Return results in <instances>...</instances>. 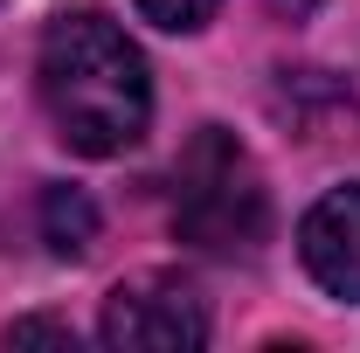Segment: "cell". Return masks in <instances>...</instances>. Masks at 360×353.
<instances>
[{"instance_id":"obj_5","label":"cell","mask_w":360,"mask_h":353,"mask_svg":"<svg viewBox=\"0 0 360 353\" xmlns=\"http://www.w3.org/2000/svg\"><path fill=\"white\" fill-rule=\"evenodd\" d=\"M42 229H49V250L56 257H84L97 243V208H90L77 187H49L42 194Z\"/></svg>"},{"instance_id":"obj_2","label":"cell","mask_w":360,"mask_h":353,"mask_svg":"<svg viewBox=\"0 0 360 353\" xmlns=\"http://www.w3.org/2000/svg\"><path fill=\"white\" fill-rule=\"evenodd\" d=\"M270 229V194L250 146L222 125H201L174 167V236L208 257H250Z\"/></svg>"},{"instance_id":"obj_3","label":"cell","mask_w":360,"mask_h":353,"mask_svg":"<svg viewBox=\"0 0 360 353\" xmlns=\"http://www.w3.org/2000/svg\"><path fill=\"white\" fill-rule=\"evenodd\" d=\"M104 347H132V353H180L208 340V305L201 291L174 277V270H146L132 284H118L104 298Z\"/></svg>"},{"instance_id":"obj_7","label":"cell","mask_w":360,"mask_h":353,"mask_svg":"<svg viewBox=\"0 0 360 353\" xmlns=\"http://www.w3.org/2000/svg\"><path fill=\"white\" fill-rule=\"evenodd\" d=\"M7 340L21 347V340H56V347H77V333L70 326H49V319H28V326H7Z\"/></svg>"},{"instance_id":"obj_4","label":"cell","mask_w":360,"mask_h":353,"mask_svg":"<svg viewBox=\"0 0 360 353\" xmlns=\"http://www.w3.org/2000/svg\"><path fill=\"white\" fill-rule=\"evenodd\" d=\"M298 257H305V270H312L333 298L360 305V180L354 187H333L312 215H305Z\"/></svg>"},{"instance_id":"obj_8","label":"cell","mask_w":360,"mask_h":353,"mask_svg":"<svg viewBox=\"0 0 360 353\" xmlns=\"http://www.w3.org/2000/svg\"><path fill=\"white\" fill-rule=\"evenodd\" d=\"M277 7H284V14H312L319 0H277Z\"/></svg>"},{"instance_id":"obj_6","label":"cell","mask_w":360,"mask_h":353,"mask_svg":"<svg viewBox=\"0 0 360 353\" xmlns=\"http://www.w3.org/2000/svg\"><path fill=\"white\" fill-rule=\"evenodd\" d=\"M215 7H222V0H139V14H146L153 28H167V35H187V28H201Z\"/></svg>"},{"instance_id":"obj_1","label":"cell","mask_w":360,"mask_h":353,"mask_svg":"<svg viewBox=\"0 0 360 353\" xmlns=\"http://www.w3.org/2000/svg\"><path fill=\"white\" fill-rule=\"evenodd\" d=\"M35 77H42V104L63 132V146H77L90 160H111V153L146 139L153 77H146V56L125 42L118 21H104V14L49 21Z\"/></svg>"}]
</instances>
